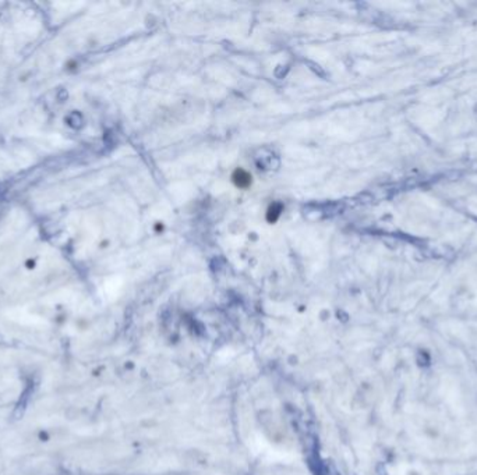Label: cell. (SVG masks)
Segmentation results:
<instances>
[{
  "label": "cell",
  "mask_w": 477,
  "mask_h": 475,
  "mask_svg": "<svg viewBox=\"0 0 477 475\" xmlns=\"http://www.w3.org/2000/svg\"><path fill=\"white\" fill-rule=\"evenodd\" d=\"M232 180H233L235 186L238 189L244 190L251 186V174L247 173L246 170H243V169H236L235 173H233V176H232Z\"/></svg>",
  "instance_id": "cell-1"
}]
</instances>
